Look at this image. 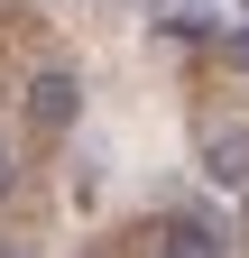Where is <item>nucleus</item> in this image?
I'll return each instance as SVG.
<instances>
[{"mask_svg": "<svg viewBox=\"0 0 249 258\" xmlns=\"http://www.w3.org/2000/svg\"><path fill=\"white\" fill-rule=\"evenodd\" d=\"M74 111H83V83L65 74V64H46V74L28 83V120H37L46 139H65V129H74Z\"/></svg>", "mask_w": 249, "mask_h": 258, "instance_id": "f257e3e1", "label": "nucleus"}, {"mask_svg": "<svg viewBox=\"0 0 249 258\" xmlns=\"http://www.w3.org/2000/svg\"><path fill=\"white\" fill-rule=\"evenodd\" d=\"M157 258H222V231L194 221V212H175L166 231H157Z\"/></svg>", "mask_w": 249, "mask_h": 258, "instance_id": "f03ea898", "label": "nucleus"}, {"mask_svg": "<svg viewBox=\"0 0 249 258\" xmlns=\"http://www.w3.org/2000/svg\"><path fill=\"white\" fill-rule=\"evenodd\" d=\"M203 175H212V184H249V139H240V129L203 139Z\"/></svg>", "mask_w": 249, "mask_h": 258, "instance_id": "7ed1b4c3", "label": "nucleus"}, {"mask_svg": "<svg viewBox=\"0 0 249 258\" xmlns=\"http://www.w3.org/2000/svg\"><path fill=\"white\" fill-rule=\"evenodd\" d=\"M222 64H231V74H249V28H231V37H222Z\"/></svg>", "mask_w": 249, "mask_h": 258, "instance_id": "20e7f679", "label": "nucleus"}, {"mask_svg": "<svg viewBox=\"0 0 249 258\" xmlns=\"http://www.w3.org/2000/svg\"><path fill=\"white\" fill-rule=\"evenodd\" d=\"M10 184H19V166H10V148H0V194H10Z\"/></svg>", "mask_w": 249, "mask_h": 258, "instance_id": "39448f33", "label": "nucleus"}, {"mask_svg": "<svg viewBox=\"0 0 249 258\" xmlns=\"http://www.w3.org/2000/svg\"><path fill=\"white\" fill-rule=\"evenodd\" d=\"M0 258H19V249H10V240H0Z\"/></svg>", "mask_w": 249, "mask_h": 258, "instance_id": "423d86ee", "label": "nucleus"}]
</instances>
